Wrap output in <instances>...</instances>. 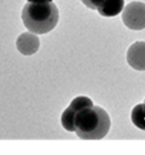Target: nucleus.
<instances>
[{"mask_svg":"<svg viewBox=\"0 0 145 155\" xmlns=\"http://www.w3.org/2000/svg\"><path fill=\"white\" fill-rule=\"evenodd\" d=\"M61 124L67 131L75 132L84 140L102 139L110 129V116L94 105L90 97H75L61 115Z\"/></svg>","mask_w":145,"mask_h":155,"instance_id":"f257e3e1","label":"nucleus"},{"mask_svg":"<svg viewBox=\"0 0 145 155\" xmlns=\"http://www.w3.org/2000/svg\"><path fill=\"white\" fill-rule=\"evenodd\" d=\"M22 21L31 32L46 34L57 25L59 10L53 2L27 3L22 10Z\"/></svg>","mask_w":145,"mask_h":155,"instance_id":"f03ea898","label":"nucleus"},{"mask_svg":"<svg viewBox=\"0 0 145 155\" xmlns=\"http://www.w3.org/2000/svg\"><path fill=\"white\" fill-rule=\"evenodd\" d=\"M122 22L130 30L140 31L145 29V3L132 1L122 10Z\"/></svg>","mask_w":145,"mask_h":155,"instance_id":"7ed1b4c3","label":"nucleus"},{"mask_svg":"<svg viewBox=\"0 0 145 155\" xmlns=\"http://www.w3.org/2000/svg\"><path fill=\"white\" fill-rule=\"evenodd\" d=\"M126 61L127 64L136 71H145V41H136L129 46Z\"/></svg>","mask_w":145,"mask_h":155,"instance_id":"20e7f679","label":"nucleus"},{"mask_svg":"<svg viewBox=\"0 0 145 155\" xmlns=\"http://www.w3.org/2000/svg\"><path fill=\"white\" fill-rule=\"evenodd\" d=\"M40 47V40L36 35L25 32L22 33L16 40V48L24 56L36 54Z\"/></svg>","mask_w":145,"mask_h":155,"instance_id":"39448f33","label":"nucleus"},{"mask_svg":"<svg viewBox=\"0 0 145 155\" xmlns=\"http://www.w3.org/2000/svg\"><path fill=\"white\" fill-rule=\"evenodd\" d=\"M123 8L124 0H107L97 9V11L104 17H114L122 12Z\"/></svg>","mask_w":145,"mask_h":155,"instance_id":"423d86ee","label":"nucleus"},{"mask_svg":"<svg viewBox=\"0 0 145 155\" xmlns=\"http://www.w3.org/2000/svg\"><path fill=\"white\" fill-rule=\"evenodd\" d=\"M130 118L137 128L145 131V100L143 104H138L133 107Z\"/></svg>","mask_w":145,"mask_h":155,"instance_id":"0eeeda50","label":"nucleus"},{"mask_svg":"<svg viewBox=\"0 0 145 155\" xmlns=\"http://www.w3.org/2000/svg\"><path fill=\"white\" fill-rule=\"evenodd\" d=\"M105 1H107V0H82V2L87 7V8L94 9V10H97Z\"/></svg>","mask_w":145,"mask_h":155,"instance_id":"6e6552de","label":"nucleus"},{"mask_svg":"<svg viewBox=\"0 0 145 155\" xmlns=\"http://www.w3.org/2000/svg\"><path fill=\"white\" fill-rule=\"evenodd\" d=\"M28 3H46L52 2V0H27Z\"/></svg>","mask_w":145,"mask_h":155,"instance_id":"1a4fd4ad","label":"nucleus"}]
</instances>
